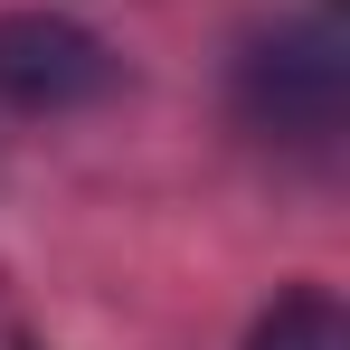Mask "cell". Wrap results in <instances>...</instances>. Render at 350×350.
Here are the masks:
<instances>
[{"instance_id":"6da1fadb","label":"cell","mask_w":350,"mask_h":350,"mask_svg":"<svg viewBox=\"0 0 350 350\" xmlns=\"http://www.w3.org/2000/svg\"><path fill=\"white\" fill-rule=\"evenodd\" d=\"M237 114H246V133H265L284 152H332L341 123H350V48H341V29H322V19L256 29L246 57H237Z\"/></svg>"},{"instance_id":"7a4b0ae2","label":"cell","mask_w":350,"mask_h":350,"mask_svg":"<svg viewBox=\"0 0 350 350\" xmlns=\"http://www.w3.org/2000/svg\"><path fill=\"white\" fill-rule=\"evenodd\" d=\"M123 85V57L66 10H0V105L10 114H76Z\"/></svg>"},{"instance_id":"3957f363","label":"cell","mask_w":350,"mask_h":350,"mask_svg":"<svg viewBox=\"0 0 350 350\" xmlns=\"http://www.w3.org/2000/svg\"><path fill=\"white\" fill-rule=\"evenodd\" d=\"M246 350H350V312L322 284H293V293H275V312L246 332Z\"/></svg>"}]
</instances>
